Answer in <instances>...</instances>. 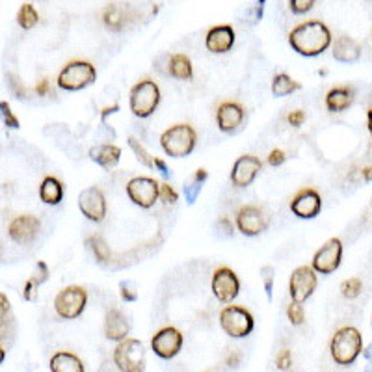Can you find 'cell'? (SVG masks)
<instances>
[{
  "mask_svg": "<svg viewBox=\"0 0 372 372\" xmlns=\"http://www.w3.org/2000/svg\"><path fill=\"white\" fill-rule=\"evenodd\" d=\"M287 317L291 320L292 326H302L305 322V311H303L302 303L292 302L289 308H287Z\"/></svg>",
  "mask_w": 372,
  "mask_h": 372,
  "instance_id": "36",
  "label": "cell"
},
{
  "mask_svg": "<svg viewBox=\"0 0 372 372\" xmlns=\"http://www.w3.org/2000/svg\"><path fill=\"white\" fill-rule=\"evenodd\" d=\"M285 160H287V155L281 151V149H274V151H270V155H268L270 166H281Z\"/></svg>",
  "mask_w": 372,
  "mask_h": 372,
  "instance_id": "46",
  "label": "cell"
},
{
  "mask_svg": "<svg viewBox=\"0 0 372 372\" xmlns=\"http://www.w3.org/2000/svg\"><path fill=\"white\" fill-rule=\"evenodd\" d=\"M160 194V184L153 177H132L127 183V195L135 205L151 209Z\"/></svg>",
  "mask_w": 372,
  "mask_h": 372,
  "instance_id": "9",
  "label": "cell"
},
{
  "mask_svg": "<svg viewBox=\"0 0 372 372\" xmlns=\"http://www.w3.org/2000/svg\"><path fill=\"white\" fill-rule=\"evenodd\" d=\"M261 170H263L261 158L254 157V155H244V157L237 158V162L233 164L231 183L237 188H246V186L254 183Z\"/></svg>",
  "mask_w": 372,
  "mask_h": 372,
  "instance_id": "17",
  "label": "cell"
},
{
  "mask_svg": "<svg viewBox=\"0 0 372 372\" xmlns=\"http://www.w3.org/2000/svg\"><path fill=\"white\" fill-rule=\"evenodd\" d=\"M340 257H343V242L340 238H329L328 242L320 246V249L315 254L311 268L317 274H331L339 268Z\"/></svg>",
  "mask_w": 372,
  "mask_h": 372,
  "instance_id": "14",
  "label": "cell"
},
{
  "mask_svg": "<svg viewBox=\"0 0 372 372\" xmlns=\"http://www.w3.org/2000/svg\"><path fill=\"white\" fill-rule=\"evenodd\" d=\"M129 146H130V149L135 151V155H136V158H138V162H142V164H144L146 167H153V160H155V157H153L151 153L147 151L146 147L142 146V142L136 140L135 136H130Z\"/></svg>",
  "mask_w": 372,
  "mask_h": 372,
  "instance_id": "33",
  "label": "cell"
},
{
  "mask_svg": "<svg viewBox=\"0 0 372 372\" xmlns=\"http://www.w3.org/2000/svg\"><path fill=\"white\" fill-rule=\"evenodd\" d=\"M292 365V354L291 350H281L275 357V367L280 368V371H289Z\"/></svg>",
  "mask_w": 372,
  "mask_h": 372,
  "instance_id": "44",
  "label": "cell"
},
{
  "mask_svg": "<svg viewBox=\"0 0 372 372\" xmlns=\"http://www.w3.org/2000/svg\"><path fill=\"white\" fill-rule=\"evenodd\" d=\"M167 71L173 78L179 81H188L194 76V67L186 54H172L167 60Z\"/></svg>",
  "mask_w": 372,
  "mask_h": 372,
  "instance_id": "27",
  "label": "cell"
},
{
  "mask_svg": "<svg viewBox=\"0 0 372 372\" xmlns=\"http://www.w3.org/2000/svg\"><path fill=\"white\" fill-rule=\"evenodd\" d=\"M313 6V0H291L289 2V8H291L292 13H308Z\"/></svg>",
  "mask_w": 372,
  "mask_h": 372,
  "instance_id": "43",
  "label": "cell"
},
{
  "mask_svg": "<svg viewBox=\"0 0 372 372\" xmlns=\"http://www.w3.org/2000/svg\"><path fill=\"white\" fill-rule=\"evenodd\" d=\"M261 275H263V281H265V291H266V298L268 302H272V291H274V277H275V270L274 266H263L261 268Z\"/></svg>",
  "mask_w": 372,
  "mask_h": 372,
  "instance_id": "38",
  "label": "cell"
},
{
  "mask_svg": "<svg viewBox=\"0 0 372 372\" xmlns=\"http://www.w3.org/2000/svg\"><path fill=\"white\" fill-rule=\"evenodd\" d=\"M10 309H11L10 300H8V296H6L4 292H0V317H8V315H10Z\"/></svg>",
  "mask_w": 372,
  "mask_h": 372,
  "instance_id": "49",
  "label": "cell"
},
{
  "mask_svg": "<svg viewBox=\"0 0 372 372\" xmlns=\"http://www.w3.org/2000/svg\"><path fill=\"white\" fill-rule=\"evenodd\" d=\"M371 207H372V201H371Z\"/></svg>",
  "mask_w": 372,
  "mask_h": 372,
  "instance_id": "58",
  "label": "cell"
},
{
  "mask_svg": "<svg viewBox=\"0 0 372 372\" xmlns=\"http://www.w3.org/2000/svg\"><path fill=\"white\" fill-rule=\"evenodd\" d=\"M8 84H10L11 92L15 93V97L27 99V88H25V84H22L19 76L10 73V75H8Z\"/></svg>",
  "mask_w": 372,
  "mask_h": 372,
  "instance_id": "41",
  "label": "cell"
},
{
  "mask_svg": "<svg viewBox=\"0 0 372 372\" xmlns=\"http://www.w3.org/2000/svg\"><path fill=\"white\" fill-rule=\"evenodd\" d=\"M39 198L47 205H58L60 201L64 200V184L53 175L45 177L39 186Z\"/></svg>",
  "mask_w": 372,
  "mask_h": 372,
  "instance_id": "26",
  "label": "cell"
},
{
  "mask_svg": "<svg viewBox=\"0 0 372 372\" xmlns=\"http://www.w3.org/2000/svg\"><path fill=\"white\" fill-rule=\"evenodd\" d=\"M205 372H218V371H216V368H209V371H205Z\"/></svg>",
  "mask_w": 372,
  "mask_h": 372,
  "instance_id": "57",
  "label": "cell"
},
{
  "mask_svg": "<svg viewBox=\"0 0 372 372\" xmlns=\"http://www.w3.org/2000/svg\"><path fill=\"white\" fill-rule=\"evenodd\" d=\"M153 167H157L158 172L162 173V175H164V177H170V175H172V172H170V167H167V164L164 160H162V158H157L155 157V160H153Z\"/></svg>",
  "mask_w": 372,
  "mask_h": 372,
  "instance_id": "50",
  "label": "cell"
},
{
  "mask_svg": "<svg viewBox=\"0 0 372 372\" xmlns=\"http://www.w3.org/2000/svg\"><path fill=\"white\" fill-rule=\"evenodd\" d=\"M302 88V84L298 81H294L292 76H289L287 73H277L272 81V93L275 97H285L291 93L298 92Z\"/></svg>",
  "mask_w": 372,
  "mask_h": 372,
  "instance_id": "29",
  "label": "cell"
},
{
  "mask_svg": "<svg viewBox=\"0 0 372 372\" xmlns=\"http://www.w3.org/2000/svg\"><path fill=\"white\" fill-rule=\"evenodd\" d=\"M39 22V13L38 10L34 8V4L27 2V4H21L19 11H17V25L22 28V30H30Z\"/></svg>",
  "mask_w": 372,
  "mask_h": 372,
  "instance_id": "31",
  "label": "cell"
},
{
  "mask_svg": "<svg viewBox=\"0 0 372 372\" xmlns=\"http://www.w3.org/2000/svg\"><path fill=\"white\" fill-rule=\"evenodd\" d=\"M367 123H368V132H371V138H372V108L367 112Z\"/></svg>",
  "mask_w": 372,
  "mask_h": 372,
  "instance_id": "55",
  "label": "cell"
},
{
  "mask_svg": "<svg viewBox=\"0 0 372 372\" xmlns=\"http://www.w3.org/2000/svg\"><path fill=\"white\" fill-rule=\"evenodd\" d=\"M28 280L32 281L34 285L39 287L41 283L49 280V266L45 265L43 261H38V265H36V270H34V274L28 277Z\"/></svg>",
  "mask_w": 372,
  "mask_h": 372,
  "instance_id": "39",
  "label": "cell"
},
{
  "mask_svg": "<svg viewBox=\"0 0 372 372\" xmlns=\"http://www.w3.org/2000/svg\"><path fill=\"white\" fill-rule=\"evenodd\" d=\"M119 294L125 302H136L138 300V287H136L135 281L130 280L119 281Z\"/></svg>",
  "mask_w": 372,
  "mask_h": 372,
  "instance_id": "35",
  "label": "cell"
},
{
  "mask_svg": "<svg viewBox=\"0 0 372 372\" xmlns=\"http://www.w3.org/2000/svg\"><path fill=\"white\" fill-rule=\"evenodd\" d=\"M88 155L95 164L106 167V170H112V167L119 164L121 149L118 146H113V144H99V146H93Z\"/></svg>",
  "mask_w": 372,
  "mask_h": 372,
  "instance_id": "23",
  "label": "cell"
},
{
  "mask_svg": "<svg viewBox=\"0 0 372 372\" xmlns=\"http://www.w3.org/2000/svg\"><path fill=\"white\" fill-rule=\"evenodd\" d=\"M151 348L162 359H172L183 348V333L177 328H173V326L158 329L157 333L153 335Z\"/></svg>",
  "mask_w": 372,
  "mask_h": 372,
  "instance_id": "13",
  "label": "cell"
},
{
  "mask_svg": "<svg viewBox=\"0 0 372 372\" xmlns=\"http://www.w3.org/2000/svg\"><path fill=\"white\" fill-rule=\"evenodd\" d=\"M371 324H372V322H371Z\"/></svg>",
  "mask_w": 372,
  "mask_h": 372,
  "instance_id": "59",
  "label": "cell"
},
{
  "mask_svg": "<svg viewBox=\"0 0 372 372\" xmlns=\"http://www.w3.org/2000/svg\"><path fill=\"white\" fill-rule=\"evenodd\" d=\"M118 110H119V104H113V106H108V108H104V110H103V113H101V118H103V121H104V119H106L108 116H110V113L118 112Z\"/></svg>",
  "mask_w": 372,
  "mask_h": 372,
  "instance_id": "53",
  "label": "cell"
},
{
  "mask_svg": "<svg viewBox=\"0 0 372 372\" xmlns=\"http://www.w3.org/2000/svg\"><path fill=\"white\" fill-rule=\"evenodd\" d=\"M317 283H319V277L311 266H298L291 274V281H289V292H291L292 302L302 303L313 296Z\"/></svg>",
  "mask_w": 372,
  "mask_h": 372,
  "instance_id": "10",
  "label": "cell"
},
{
  "mask_svg": "<svg viewBox=\"0 0 372 372\" xmlns=\"http://www.w3.org/2000/svg\"><path fill=\"white\" fill-rule=\"evenodd\" d=\"M88 246H90V249L93 252V255H95V259H97V263H106V261H110V248H108L106 240L103 238V235H92V237L88 238Z\"/></svg>",
  "mask_w": 372,
  "mask_h": 372,
  "instance_id": "32",
  "label": "cell"
},
{
  "mask_svg": "<svg viewBox=\"0 0 372 372\" xmlns=\"http://www.w3.org/2000/svg\"><path fill=\"white\" fill-rule=\"evenodd\" d=\"M289 43L300 56L313 58L319 56L331 45V32L319 19L300 22L289 34Z\"/></svg>",
  "mask_w": 372,
  "mask_h": 372,
  "instance_id": "1",
  "label": "cell"
},
{
  "mask_svg": "<svg viewBox=\"0 0 372 372\" xmlns=\"http://www.w3.org/2000/svg\"><path fill=\"white\" fill-rule=\"evenodd\" d=\"M88 303V292L84 287L71 285L65 287L54 298V311L60 319L73 320L78 319Z\"/></svg>",
  "mask_w": 372,
  "mask_h": 372,
  "instance_id": "7",
  "label": "cell"
},
{
  "mask_svg": "<svg viewBox=\"0 0 372 372\" xmlns=\"http://www.w3.org/2000/svg\"><path fill=\"white\" fill-rule=\"evenodd\" d=\"M212 294L216 296V300H220L223 303H231L235 298L238 296L240 291V281L238 275L227 266H220L214 270L212 274Z\"/></svg>",
  "mask_w": 372,
  "mask_h": 372,
  "instance_id": "11",
  "label": "cell"
},
{
  "mask_svg": "<svg viewBox=\"0 0 372 372\" xmlns=\"http://www.w3.org/2000/svg\"><path fill=\"white\" fill-rule=\"evenodd\" d=\"M354 103V92L348 86H339L329 90L326 95V108L329 112H345Z\"/></svg>",
  "mask_w": 372,
  "mask_h": 372,
  "instance_id": "25",
  "label": "cell"
},
{
  "mask_svg": "<svg viewBox=\"0 0 372 372\" xmlns=\"http://www.w3.org/2000/svg\"><path fill=\"white\" fill-rule=\"evenodd\" d=\"M36 92H38V95H41V97L50 95V82L47 81V78H41V81L36 84Z\"/></svg>",
  "mask_w": 372,
  "mask_h": 372,
  "instance_id": "48",
  "label": "cell"
},
{
  "mask_svg": "<svg viewBox=\"0 0 372 372\" xmlns=\"http://www.w3.org/2000/svg\"><path fill=\"white\" fill-rule=\"evenodd\" d=\"M287 121L291 123V127H302L305 121V112L303 110H294L287 116Z\"/></svg>",
  "mask_w": 372,
  "mask_h": 372,
  "instance_id": "45",
  "label": "cell"
},
{
  "mask_svg": "<svg viewBox=\"0 0 372 372\" xmlns=\"http://www.w3.org/2000/svg\"><path fill=\"white\" fill-rule=\"evenodd\" d=\"M238 231L246 237H257L268 227V216L257 205H244L237 212Z\"/></svg>",
  "mask_w": 372,
  "mask_h": 372,
  "instance_id": "15",
  "label": "cell"
},
{
  "mask_svg": "<svg viewBox=\"0 0 372 372\" xmlns=\"http://www.w3.org/2000/svg\"><path fill=\"white\" fill-rule=\"evenodd\" d=\"M158 200L164 201L166 205H173V203H177L179 201V195L172 184L164 183V184H160V194H158Z\"/></svg>",
  "mask_w": 372,
  "mask_h": 372,
  "instance_id": "40",
  "label": "cell"
},
{
  "mask_svg": "<svg viewBox=\"0 0 372 372\" xmlns=\"http://www.w3.org/2000/svg\"><path fill=\"white\" fill-rule=\"evenodd\" d=\"M130 331V324L125 317V313L121 309L112 308L106 311V317H104V337L108 340H116V343H121V340L127 339V335Z\"/></svg>",
  "mask_w": 372,
  "mask_h": 372,
  "instance_id": "21",
  "label": "cell"
},
{
  "mask_svg": "<svg viewBox=\"0 0 372 372\" xmlns=\"http://www.w3.org/2000/svg\"><path fill=\"white\" fill-rule=\"evenodd\" d=\"M103 21H104V27H106L108 30H112V32H119V30L125 27L123 10L118 8L116 4H108L103 11Z\"/></svg>",
  "mask_w": 372,
  "mask_h": 372,
  "instance_id": "30",
  "label": "cell"
},
{
  "mask_svg": "<svg viewBox=\"0 0 372 372\" xmlns=\"http://www.w3.org/2000/svg\"><path fill=\"white\" fill-rule=\"evenodd\" d=\"M50 372H86L84 363L73 352L60 350L50 357Z\"/></svg>",
  "mask_w": 372,
  "mask_h": 372,
  "instance_id": "24",
  "label": "cell"
},
{
  "mask_svg": "<svg viewBox=\"0 0 372 372\" xmlns=\"http://www.w3.org/2000/svg\"><path fill=\"white\" fill-rule=\"evenodd\" d=\"M216 226L221 227V231H223V235H226V237H231L233 235V223H231V220H229V218H226V216H221L220 220L216 221Z\"/></svg>",
  "mask_w": 372,
  "mask_h": 372,
  "instance_id": "47",
  "label": "cell"
},
{
  "mask_svg": "<svg viewBox=\"0 0 372 372\" xmlns=\"http://www.w3.org/2000/svg\"><path fill=\"white\" fill-rule=\"evenodd\" d=\"M78 209L90 221L101 223L106 216V198L99 186H88L78 195Z\"/></svg>",
  "mask_w": 372,
  "mask_h": 372,
  "instance_id": "12",
  "label": "cell"
},
{
  "mask_svg": "<svg viewBox=\"0 0 372 372\" xmlns=\"http://www.w3.org/2000/svg\"><path fill=\"white\" fill-rule=\"evenodd\" d=\"M244 118H246V110L242 104L235 101H226L216 110V123L221 132H235L244 123Z\"/></svg>",
  "mask_w": 372,
  "mask_h": 372,
  "instance_id": "19",
  "label": "cell"
},
{
  "mask_svg": "<svg viewBox=\"0 0 372 372\" xmlns=\"http://www.w3.org/2000/svg\"><path fill=\"white\" fill-rule=\"evenodd\" d=\"M235 45V30L231 25H218L207 32L205 47L214 54L229 53Z\"/></svg>",
  "mask_w": 372,
  "mask_h": 372,
  "instance_id": "20",
  "label": "cell"
},
{
  "mask_svg": "<svg viewBox=\"0 0 372 372\" xmlns=\"http://www.w3.org/2000/svg\"><path fill=\"white\" fill-rule=\"evenodd\" d=\"M6 359V348L2 345H0V365H2V361Z\"/></svg>",
  "mask_w": 372,
  "mask_h": 372,
  "instance_id": "56",
  "label": "cell"
},
{
  "mask_svg": "<svg viewBox=\"0 0 372 372\" xmlns=\"http://www.w3.org/2000/svg\"><path fill=\"white\" fill-rule=\"evenodd\" d=\"M130 112L136 118H149L160 104V88L151 78H144L132 86L129 95Z\"/></svg>",
  "mask_w": 372,
  "mask_h": 372,
  "instance_id": "5",
  "label": "cell"
},
{
  "mask_svg": "<svg viewBox=\"0 0 372 372\" xmlns=\"http://www.w3.org/2000/svg\"><path fill=\"white\" fill-rule=\"evenodd\" d=\"M363 356H365V361H367V367L365 372H372V343L363 350Z\"/></svg>",
  "mask_w": 372,
  "mask_h": 372,
  "instance_id": "52",
  "label": "cell"
},
{
  "mask_svg": "<svg viewBox=\"0 0 372 372\" xmlns=\"http://www.w3.org/2000/svg\"><path fill=\"white\" fill-rule=\"evenodd\" d=\"M13 331H15L13 320L0 317V343H8V337H13Z\"/></svg>",
  "mask_w": 372,
  "mask_h": 372,
  "instance_id": "42",
  "label": "cell"
},
{
  "mask_svg": "<svg viewBox=\"0 0 372 372\" xmlns=\"http://www.w3.org/2000/svg\"><path fill=\"white\" fill-rule=\"evenodd\" d=\"M0 118H2L6 127L19 129V119L15 118V113L11 112V106L8 104V101H0Z\"/></svg>",
  "mask_w": 372,
  "mask_h": 372,
  "instance_id": "37",
  "label": "cell"
},
{
  "mask_svg": "<svg viewBox=\"0 0 372 372\" xmlns=\"http://www.w3.org/2000/svg\"><path fill=\"white\" fill-rule=\"evenodd\" d=\"M97 81V69L95 65L86 60H71L64 65V69L58 75V86L65 92H78L84 88L92 86Z\"/></svg>",
  "mask_w": 372,
  "mask_h": 372,
  "instance_id": "4",
  "label": "cell"
},
{
  "mask_svg": "<svg viewBox=\"0 0 372 372\" xmlns=\"http://www.w3.org/2000/svg\"><path fill=\"white\" fill-rule=\"evenodd\" d=\"M198 135L194 127L188 123H177L164 130L160 136V146L167 157L172 158H184L194 151Z\"/></svg>",
  "mask_w": 372,
  "mask_h": 372,
  "instance_id": "3",
  "label": "cell"
},
{
  "mask_svg": "<svg viewBox=\"0 0 372 372\" xmlns=\"http://www.w3.org/2000/svg\"><path fill=\"white\" fill-rule=\"evenodd\" d=\"M220 326L233 339H242V337H248L254 331L255 320L254 315L249 313L246 308L227 305V308L221 309Z\"/></svg>",
  "mask_w": 372,
  "mask_h": 372,
  "instance_id": "8",
  "label": "cell"
},
{
  "mask_svg": "<svg viewBox=\"0 0 372 372\" xmlns=\"http://www.w3.org/2000/svg\"><path fill=\"white\" fill-rule=\"evenodd\" d=\"M363 352V339L359 329L354 326H345L335 331L329 343V354L337 365L340 367H350L356 361L357 356Z\"/></svg>",
  "mask_w": 372,
  "mask_h": 372,
  "instance_id": "2",
  "label": "cell"
},
{
  "mask_svg": "<svg viewBox=\"0 0 372 372\" xmlns=\"http://www.w3.org/2000/svg\"><path fill=\"white\" fill-rule=\"evenodd\" d=\"M39 227H41V221L39 218L32 214H21L15 216L13 220L10 221V227H8V235L13 242L17 244H28L32 242L36 235H38Z\"/></svg>",
  "mask_w": 372,
  "mask_h": 372,
  "instance_id": "18",
  "label": "cell"
},
{
  "mask_svg": "<svg viewBox=\"0 0 372 372\" xmlns=\"http://www.w3.org/2000/svg\"><path fill=\"white\" fill-rule=\"evenodd\" d=\"M333 58L340 64H354L361 58V45L350 36H339L333 43Z\"/></svg>",
  "mask_w": 372,
  "mask_h": 372,
  "instance_id": "22",
  "label": "cell"
},
{
  "mask_svg": "<svg viewBox=\"0 0 372 372\" xmlns=\"http://www.w3.org/2000/svg\"><path fill=\"white\" fill-rule=\"evenodd\" d=\"M363 291V283L359 277H350V280H345L340 283V292L343 296L348 298V300H354L361 294Z\"/></svg>",
  "mask_w": 372,
  "mask_h": 372,
  "instance_id": "34",
  "label": "cell"
},
{
  "mask_svg": "<svg viewBox=\"0 0 372 372\" xmlns=\"http://www.w3.org/2000/svg\"><path fill=\"white\" fill-rule=\"evenodd\" d=\"M146 348L142 340L127 337L118 343L113 350V365L121 372H144L146 371Z\"/></svg>",
  "mask_w": 372,
  "mask_h": 372,
  "instance_id": "6",
  "label": "cell"
},
{
  "mask_svg": "<svg viewBox=\"0 0 372 372\" xmlns=\"http://www.w3.org/2000/svg\"><path fill=\"white\" fill-rule=\"evenodd\" d=\"M209 179V172L205 167H200L198 172L190 177L188 183H184V195H186V203L188 205H194L198 195L201 194V188H203V183Z\"/></svg>",
  "mask_w": 372,
  "mask_h": 372,
  "instance_id": "28",
  "label": "cell"
},
{
  "mask_svg": "<svg viewBox=\"0 0 372 372\" xmlns=\"http://www.w3.org/2000/svg\"><path fill=\"white\" fill-rule=\"evenodd\" d=\"M292 214L302 218V220H311L315 216H319L322 211V198L317 190L303 188L300 190L291 201Z\"/></svg>",
  "mask_w": 372,
  "mask_h": 372,
  "instance_id": "16",
  "label": "cell"
},
{
  "mask_svg": "<svg viewBox=\"0 0 372 372\" xmlns=\"http://www.w3.org/2000/svg\"><path fill=\"white\" fill-rule=\"evenodd\" d=\"M363 179L365 181H372V167H363Z\"/></svg>",
  "mask_w": 372,
  "mask_h": 372,
  "instance_id": "54",
  "label": "cell"
},
{
  "mask_svg": "<svg viewBox=\"0 0 372 372\" xmlns=\"http://www.w3.org/2000/svg\"><path fill=\"white\" fill-rule=\"evenodd\" d=\"M240 359H242V356H240L238 352H231V354L227 356V367L237 368L238 365H240Z\"/></svg>",
  "mask_w": 372,
  "mask_h": 372,
  "instance_id": "51",
  "label": "cell"
}]
</instances>
